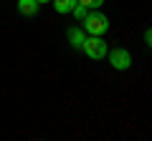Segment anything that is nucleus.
Segmentation results:
<instances>
[{"label":"nucleus","mask_w":152,"mask_h":141,"mask_svg":"<svg viewBox=\"0 0 152 141\" xmlns=\"http://www.w3.org/2000/svg\"><path fill=\"white\" fill-rule=\"evenodd\" d=\"M109 63H112V68L117 70H127L132 65V53L124 48H114L112 53H109Z\"/></svg>","instance_id":"obj_3"},{"label":"nucleus","mask_w":152,"mask_h":141,"mask_svg":"<svg viewBox=\"0 0 152 141\" xmlns=\"http://www.w3.org/2000/svg\"><path fill=\"white\" fill-rule=\"evenodd\" d=\"M81 20H84V30H86L89 35H104V33L109 30V18L104 15V13H99V10L86 13Z\"/></svg>","instance_id":"obj_1"},{"label":"nucleus","mask_w":152,"mask_h":141,"mask_svg":"<svg viewBox=\"0 0 152 141\" xmlns=\"http://www.w3.org/2000/svg\"><path fill=\"white\" fill-rule=\"evenodd\" d=\"M71 13H74L76 18H84V15H86V13H89V8H84V5H79V3H76V5L71 8Z\"/></svg>","instance_id":"obj_8"},{"label":"nucleus","mask_w":152,"mask_h":141,"mask_svg":"<svg viewBox=\"0 0 152 141\" xmlns=\"http://www.w3.org/2000/svg\"><path fill=\"white\" fill-rule=\"evenodd\" d=\"M56 8V13H61V15H66V13H71V8L76 5V0H51Z\"/></svg>","instance_id":"obj_6"},{"label":"nucleus","mask_w":152,"mask_h":141,"mask_svg":"<svg viewBox=\"0 0 152 141\" xmlns=\"http://www.w3.org/2000/svg\"><path fill=\"white\" fill-rule=\"evenodd\" d=\"M81 50H84L91 60H102L104 55L109 53V50H107V43L102 40V35H89V38H84Z\"/></svg>","instance_id":"obj_2"},{"label":"nucleus","mask_w":152,"mask_h":141,"mask_svg":"<svg viewBox=\"0 0 152 141\" xmlns=\"http://www.w3.org/2000/svg\"><path fill=\"white\" fill-rule=\"evenodd\" d=\"M76 3H79V5H84V8H94V10H99L104 0H76Z\"/></svg>","instance_id":"obj_7"},{"label":"nucleus","mask_w":152,"mask_h":141,"mask_svg":"<svg viewBox=\"0 0 152 141\" xmlns=\"http://www.w3.org/2000/svg\"><path fill=\"white\" fill-rule=\"evenodd\" d=\"M38 8H41V3H36V0H18V10H20V15H26V18L36 15Z\"/></svg>","instance_id":"obj_5"},{"label":"nucleus","mask_w":152,"mask_h":141,"mask_svg":"<svg viewBox=\"0 0 152 141\" xmlns=\"http://www.w3.org/2000/svg\"><path fill=\"white\" fill-rule=\"evenodd\" d=\"M145 45H152V33L145 30Z\"/></svg>","instance_id":"obj_9"},{"label":"nucleus","mask_w":152,"mask_h":141,"mask_svg":"<svg viewBox=\"0 0 152 141\" xmlns=\"http://www.w3.org/2000/svg\"><path fill=\"white\" fill-rule=\"evenodd\" d=\"M66 38H69V45H71V48H81L86 35H84L81 28H69V30H66Z\"/></svg>","instance_id":"obj_4"},{"label":"nucleus","mask_w":152,"mask_h":141,"mask_svg":"<svg viewBox=\"0 0 152 141\" xmlns=\"http://www.w3.org/2000/svg\"><path fill=\"white\" fill-rule=\"evenodd\" d=\"M36 3H51V0H36Z\"/></svg>","instance_id":"obj_10"}]
</instances>
